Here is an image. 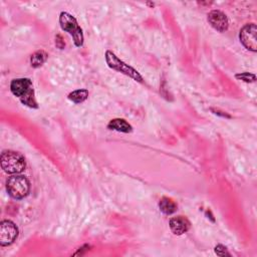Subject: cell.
Listing matches in <instances>:
<instances>
[{"instance_id": "1", "label": "cell", "mask_w": 257, "mask_h": 257, "mask_svg": "<svg viewBox=\"0 0 257 257\" xmlns=\"http://www.w3.org/2000/svg\"><path fill=\"white\" fill-rule=\"evenodd\" d=\"M10 90L23 105L30 108H38L34 87L30 78L21 77L12 79L10 82Z\"/></svg>"}, {"instance_id": "2", "label": "cell", "mask_w": 257, "mask_h": 257, "mask_svg": "<svg viewBox=\"0 0 257 257\" xmlns=\"http://www.w3.org/2000/svg\"><path fill=\"white\" fill-rule=\"evenodd\" d=\"M0 163L2 170L10 175H17L23 172L26 167L24 156L11 150H5L1 153Z\"/></svg>"}, {"instance_id": "3", "label": "cell", "mask_w": 257, "mask_h": 257, "mask_svg": "<svg viewBox=\"0 0 257 257\" xmlns=\"http://www.w3.org/2000/svg\"><path fill=\"white\" fill-rule=\"evenodd\" d=\"M59 25L61 29L70 34L73 39V43L76 47H81L83 45L84 37L81 27L78 25L76 18L68 12L62 11L59 14Z\"/></svg>"}, {"instance_id": "4", "label": "cell", "mask_w": 257, "mask_h": 257, "mask_svg": "<svg viewBox=\"0 0 257 257\" xmlns=\"http://www.w3.org/2000/svg\"><path fill=\"white\" fill-rule=\"evenodd\" d=\"M104 58H105V62L107 64V66L110 69L118 71L138 82H141V83L144 82V78L141 75V73L137 69H135L133 66H131L130 64H127L124 61H122L121 59H119L112 51L106 50L105 54H104Z\"/></svg>"}, {"instance_id": "5", "label": "cell", "mask_w": 257, "mask_h": 257, "mask_svg": "<svg viewBox=\"0 0 257 257\" xmlns=\"http://www.w3.org/2000/svg\"><path fill=\"white\" fill-rule=\"evenodd\" d=\"M6 191L14 200H22L28 196L30 192L29 180L21 175H14L6 181Z\"/></svg>"}, {"instance_id": "6", "label": "cell", "mask_w": 257, "mask_h": 257, "mask_svg": "<svg viewBox=\"0 0 257 257\" xmlns=\"http://www.w3.org/2000/svg\"><path fill=\"white\" fill-rule=\"evenodd\" d=\"M239 39L242 45L249 51H257V27L255 23L245 24L239 32Z\"/></svg>"}, {"instance_id": "7", "label": "cell", "mask_w": 257, "mask_h": 257, "mask_svg": "<svg viewBox=\"0 0 257 257\" xmlns=\"http://www.w3.org/2000/svg\"><path fill=\"white\" fill-rule=\"evenodd\" d=\"M18 228L10 220H3L0 223V245L9 246L18 237Z\"/></svg>"}, {"instance_id": "8", "label": "cell", "mask_w": 257, "mask_h": 257, "mask_svg": "<svg viewBox=\"0 0 257 257\" xmlns=\"http://www.w3.org/2000/svg\"><path fill=\"white\" fill-rule=\"evenodd\" d=\"M207 20L209 24L218 32H225L229 27L227 15L220 10H212L208 13Z\"/></svg>"}, {"instance_id": "9", "label": "cell", "mask_w": 257, "mask_h": 257, "mask_svg": "<svg viewBox=\"0 0 257 257\" xmlns=\"http://www.w3.org/2000/svg\"><path fill=\"white\" fill-rule=\"evenodd\" d=\"M169 226L173 234L180 236L189 231L191 228V222L184 216H177L170 219Z\"/></svg>"}, {"instance_id": "10", "label": "cell", "mask_w": 257, "mask_h": 257, "mask_svg": "<svg viewBox=\"0 0 257 257\" xmlns=\"http://www.w3.org/2000/svg\"><path fill=\"white\" fill-rule=\"evenodd\" d=\"M107 128L110 131H116L119 133L130 134L133 132V126L123 118H112L107 123Z\"/></svg>"}, {"instance_id": "11", "label": "cell", "mask_w": 257, "mask_h": 257, "mask_svg": "<svg viewBox=\"0 0 257 257\" xmlns=\"http://www.w3.org/2000/svg\"><path fill=\"white\" fill-rule=\"evenodd\" d=\"M159 209L165 215H172L178 210V205L171 198L163 197L159 202Z\"/></svg>"}, {"instance_id": "12", "label": "cell", "mask_w": 257, "mask_h": 257, "mask_svg": "<svg viewBox=\"0 0 257 257\" xmlns=\"http://www.w3.org/2000/svg\"><path fill=\"white\" fill-rule=\"evenodd\" d=\"M88 95H89V92L87 89L80 88V89H76V90H73L70 93H68L67 98L70 101H72L73 103H81L87 99Z\"/></svg>"}, {"instance_id": "13", "label": "cell", "mask_w": 257, "mask_h": 257, "mask_svg": "<svg viewBox=\"0 0 257 257\" xmlns=\"http://www.w3.org/2000/svg\"><path fill=\"white\" fill-rule=\"evenodd\" d=\"M48 54L44 50H37L30 56V64L32 67H40L47 59Z\"/></svg>"}, {"instance_id": "14", "label": "cell", "mask_w": 257, "mask_h": 257, "mask_svg": "<svg viewBox=\"0 0 257 257\" xmlns=\"http://www.w3.org/2000/svg\"><path fill=\"white\" fill-rule=\"evenodd\" d=\"M235 78L238 80H242L244 82L247 83H251V82H255L256 81V75L250 72H239L235 74Z\"/></svg>"}, {"instance_id": "15", "label": "cell", "mask_w": 257, "mask_h": 257, "mask_svg": "<svg viewBox=\"0 0 257 257\" xmlns=\"http://www.w3.org/2000/svg\"><path fill=\"white\" fill-rule=\"evenodd\" d=\"M214 251L218 256L224 257V256H230L231 254L228 252V249L226 246L222 245V244H218L214 247Z\"/></svg>"}, {"instance_id": "16", "label": "cell", "mask_w": 257, "mask_h": 257, "mask_svg": "<svg viewBox=\"0 0 257 257\" xmlns=\"http://www.w3.org/2000/svg\"><path fill=\"white\" fill-rule=\"evenodd\" d=\"M55 45L59 49H63L65 47V42L62 39V36L60 34H57L55 37Z\"/></svg>"}, {"instance_id": "17", "label": "cell", "mask_w": 257, "mask_h": 257, "mask_svg": "<svg viewBox=\"0 0 257 257\" xmlns=\"http://www.w3.org/2000/svg\"><path fill=\"white\" fill-rule=\"evenodd\" d=\"M210 110H211L213 113H215V114H217V115H219V116L227 117V118H231V115H230V114H228V113H226L225 111H222V110H220V109H216V108L211 107V108H210Z\"/></svg>"}]
</instances>
